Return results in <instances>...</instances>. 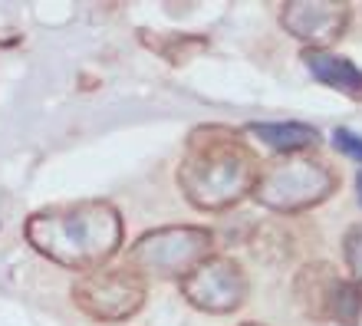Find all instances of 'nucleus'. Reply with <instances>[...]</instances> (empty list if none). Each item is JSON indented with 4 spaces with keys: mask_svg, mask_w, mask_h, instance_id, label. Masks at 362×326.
<instances>
[{
    "mask_svg": "<svg viewBox=\"0 0 362 326\" xmlns=\"http://www.w3.org/2000/svg\"><path fill=\"white\" fill-rule=\"evenodd\" d=\"M27 240L63 267L95 270L119 250L122 221L105 202L66 204L33 214L27 221Z\"/></svg>",
    "mask_w": 362,
    "mask_h": 326,
    "instance_id": "f257e3e1",
    "label": "nucleus"
},
{
    "mask_svg": "<svg viewBox=\"0 0 362 326\" xmlns=\"http://www.w3.org/2000/svg\"><path fill=\"white\" fill-rule=\"evenodd\" d=\"M178 185L191 204L221 211L257 185V158L238 135L224 129H198L178 168Z\"/></svg>",
    "mask_w": 362,
    "mask_h": 326,
    "instance_id": "f03ea898",
    "label": "nucleus"
},
{
    "mask_svg": "<svg viewBox=\"0 0 362 326\" xmlns=\"http://www.w3.org/2000/svg\"><path fill=\"white\" fill-rule=\"evenodd\" d=\"M333 172L323 162L310 158H286V162L270 165L267 172L257 175L254 194L260 204L274 211H303L310 204H320L333 192Z\"/></svg>",
    "mask_w": 362,
    "mask_h": 326,
    "instance_id": "7ed1b4c3",
    "label": "nucleus"
},
{
    "mask_svg": "<svg viewBox=\"0 0 362 326\" xmlns=\"http://www.w3.org/2000/svg\"><path fill=\"white\" fill-rule=\"evenodd\" d=\"M211 234L204 228H162L145 234L129 254L132 270L158 274V277H181L191 274L201 260H208Z\"/></svg>",
    "mask_w": 362,
    "mask_h": 326,
    "instance_id": "20e7f679",
    "label": "nucleus"
},
{
    "mask_svg": "<svg viewBox=\"0 0 362 326\" xmlns=\"http://www.w3.org/2000/svg\"><path fill=\"white\" fill-rule=\"evenodd\" d=\"M73 300L83 313L93 320H115L132 317L145 300V284L142 277L129 267H105V270H89L83 280H76L73 287Z\"/></svg>",
    "mask_w": 362,
    "mask_h": 326,
    "instance_id": "39448f33",
    "label": "nucleus"
},
{
    "mask_svg": "<svg viewBox=\"0 0 362 326\" xmlns=\"http://www.w3.org/2000/svg\"><path fill=\"white\" fill-rule=\"evenodd\" d=\"M181 293L188 297L191 307L208 310V313H230L244 303L247 280L234 260L208 257L181 277Z\"/></svg>",
    "mask_w": 362,
    "mask_h": 326,
    "instance_id": "423d86ee",
    "label": "nucleus"
},
{
    "mask_svg": "<svg viewBox=\"0 0 362 326\" xmlns=\"http://www.w3.org/2000/svg\"><path fill=\"white\" fill-rule=\"evenodd\" d=\"M346 17H349L346 4H336V0H293V4L284 7L280 20L293 37L329 43V40L343 37Z\"/></svg>",
    "mask_w": 362,
    "mask_h": 326,
    "instance_id": "0eeeda50",
    "label": "nucleus"
},
{
    "mask_svg": "<svg viewBox=\"0 0 362 326\" xmlns=\"http://www.w3.org/2000/svg\"><path fill=\"white\" fill-rule=\"evenodd\" d=\"M339 287H343V280L336 277L329 264H313V267H303V274L296 280V297L310 317L333 320V303Z\"/></svg>",
    "mask_w": 362,
    "mask_h": 326,
    "instance_id": "6e6552de",
    "label": "nucleus"
},
{
    "mask_svg": "<svg viewBox=\"0 0 362 326\" xmlns=\"http://www.w3.org/2000/svg\"><path fill=\"white\" fill-rule=\"evenodd\" d=\"M303 59L306 69L313 73V79H320L323 86L339 89V93L353 99H362V69H356L353 59L326 53V50H306Z\"/></svg>",
    "mask_w": 362,
    "mask_h": 326,
    "instance_id": "1a4fd4ad",
    "label": "nucleus"
},
{
    "mask_svg": "<svg viewBox=\"0 0 362 326\" xmlns=\"http://www.w3.org/2000/svg\"><path fill=\"white\" fill-rule=\"evenodd\" d=\"M250 135H257L264 145L276 149V152H296L306 145H316L320 132L306 122H254Z\"/></svg>",
    "mask_w": 362,
    "mask_h": 326,
    "instance_id": "9d476101",
    "label": "nucleus"
},
{
    "mask_svg": "<svg viewBox=\"0 0 362 326\" xmlns=\"http://www.w3.org/2000/svg\"><path fill=\"white\" fill-rule=\"evenodd\" d=\"M343 254H346V267L353 270V277L362 280V224H356L343 240Z\"/></svg>",
    "mask_w": 362,
    "mask_h": 326,
    "instance_id": "9b49d317",
    "label": "nucleus"
},
{
    "mask_svg": "<svg viewBox=\"0 0 362 326\" xmlns=\"http://www.w3.org/2000/svg\"><path fill=\"white\" fill-rule=\"evenodd\" d=\"M333 145L343 155H349V158L362 162V135H356L353 129H336V132H333Z\"/></svg>",
    "mask_w": 362,
    "mask_h": 326,
    "instance_id": "f8f14e48",
    "label": "nucleus"
},
{
    "mask_svg": "<svg viewBox=\"0 0 362 326\" xmlns=\"http://www.w3.org/2000/svg\"><path fill=\"white\" fill-rule=\"evenodd\" d=\"M356 188H359V204H362V172L356 175Z\"/></svg>",
    "mask_w": 362,
    "mask_h": 326,
    "instance_id": "ddd939ff",
    "label": "nucleus"
},
{
    "mask_svg": "<svg viewBox=\"0 0 362 326\" xmlns=\"http://www.w3.org/2000/svg\"><path fill=\"white\" fill-rule=\"evenodd\" d=\"M247 326H260V323H247Z\"/></svg>",
    "mask_w": 362,
    "mask_h": 326,
    "instance_id": "4468645a",
    "label": "nucleus"
}]
</instances>
